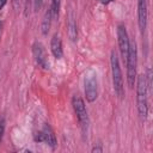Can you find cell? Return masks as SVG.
<instances>
[{"instance_id": "cell-9", "label": "cell", "mask_w": 153, "mask_h": 153, "mask_svg": "<svg viewBox=\"0 0 153 153\" xmlns=\"http://www.w3.org/2000/svg\"><path fill=\"white\" fill-rule=\"evenodd\" d=\"M147 0H137V25L142 35L145 33L147 27Z\"/></svg>"}, {"instance_id": "cell-15", "label": "cell", "mask_w": 153, "mask_h": 153, "mask_svg": "<svg viewBox=\"0 0 153 153\" xmlns=\"http://www.w3.org/2000/svg\"><path fill=\"white\" fill-rule=\"evenodd\" d=\"M42 4H43V0H33V8H35L36 12L41 10Z\"/></svg>"}, {"instance_id": "cell-8", "label": "cell", "mask_w": 153, "mask_h": 153, "mask_svg": "<svg viewBox=\"0 0 153 153\" xmlns=\"http://www.w3.org/2000/svg\"><path fill=\"white\" fill-rule=\"evenodd\" d=\"M32 55L35 57L36 63L41 68H43V69H48L49 68L48 55H47V51L44 49V45L41 42H35L32 44Z\"/></svg>"}, {"instance_id": "cell-4", "label": "cell", "mask_w": 153, "mask_h": 153, "mask_svg": "<svg viewBox=\"0 0 153 153\" xmlns=\"http://www.w3.org/2000/svg\"><path fill=\"white\" fill-rule=\"evenodd\" d=\"M72 106H73V110L76 115V118H78V122L80 124L82 133L86 134L87 129H88L90 120H88V115H87V110H86L84 99L79 96H73L72 97Z\"/></svg>"}, {"instance_id": "cell-14", "label": "cell", "mask_w": 153, "mask_h": 153, "mask_svg": "<svg viewBox=\"0 0 153 153\" xmlns=\"http://www.w3.org/2000/svg\"><path fill=\"white\" fill-rule=\"evenodd\" d=\"M5 128H6V120L4 116L0 117V142L2 141L4 134H5Z\"/></svg>"}, {"instance_id": "cell-12", "label": "cell", "mask_w": 153, "mask_h": 153, "mask_svg": "<svg viewBox=\"0 0 153 153\" xmlns=\"http://www.w3.org/2000/svg\"><path fill=\"white\" fill-rule=\"evenodd\" d=\"M67 27H68V36H69L71 41L72 42H75L76 38H78V27H76V23H75V20H74L73 17L68 20Z\"/></svg>"}, {"instance_id": "cell-17", "label": "cell", "mask_w": 153, "mask_h": 153, "mask_svg": "<svg viewBox=\"0 0 153 153\" xmlns=\"http://www.w3.org/2000/svg\"><path fill=\"white\" fill-rule=\"evenodd\" d=\"M12 6H13L16 10H18L19 6H20V0H12Z\"/></svg>"}, {"instance_id": "cell-19", "label": "cell", "mask_w": 153, "mask_h": 153, "mask_svg": "<svg viewBox=\"0 0 153 153\" xmlns=\"http://www.w3.org/2000/svg\"><path fill=\"white\" fill-rule=\"evenodd\" d=\"M6 4H7V0H0V10H2Z\"/></svg>"}, {"instance_id": "cell-7", "label": "cell", "mask_w": 153, "mask_h": 153, "mask_svg": "<svg viewBox=\"0 0 153 153\" xmlns=\"http://www.w3.org/2000/svg\"><path fill=\"white\" fill-rule=\"evenodd\" d=\"M117 42H118V49H120L122 60H123V62H126L130 41H129L128 32H127L124 24H118V26H117Z\"/></svg>"}, {"instance_id": "cell-2", "label": "cell", "mask_w": 153, "mask_h": 153, "mask_svg": "<svg viewBox=\"0 0 153 153\" xmlns=\"http://www.w3.org/2000/svg\"><path fill=\"white\" fill-rule=\"evenodd\" d=\"M110 66H111L114 91L120 99H123L124 94H126L124 86H123V76H122V71H121V66H120V60H118V56L115 50H112L110 54Z\"/></svg>"}, {"instance_id": "cell-1", "label": "cell", "mask_w": 153, "mask_h": 153, "mask_svg": "<svg viewBox=\"0 0 153 153\" xmlns=\"http://www.w3.org/2000/svg\"><path fill=\"white\" fill-rule=\"evenodd\" d=\"M136 104L137 112L142 121H146L148 116V90L143 74L136 75Z\"/></svg>"}, {"instance_id": "cell-11", "label": "cell", "mask_w": 153, "mask_h": 153, "mask_svg": "<svg viewBox=\"0 0 153 153\" xmlns=\"http://www.w3.org/2000/svg\"><path fill=\"white\" fill-rule=\"evenodd\" d=\"M51 22H53V17H51V12H50V8H48L43 16V19H42V23H41V31H42V35H48L49 30H50V26H51Z\"/></svg>"}, {"instance_id": "cell-3", "label": "cell", "mask_w": 153, "mask_h": 153, "mask_svg": "<svg viewBox=\"0 0 153 153\" xmlns=\"http://www.w3.org/2000/svg\"><path fill=\"white\" fill-rule=\"evenodd\" d=\"M127 67V82L129 88H133L136 81V68H137V48L135 41L129 43V49L126 59Z\"/></svg>"}, {"instance_id": "cell-13", "label": "cell", "mask_w": 153, "mask_h": 153, "mask_svg": "<svg viewBox=\"0 0 153 153\" xmlns=\"http://www.w3.org/2000/svg\"><path fill=\"white\" fill-rule=\"evenodd\" d=\"M53 20H57L59 14H60V8H61V0H51V4L49 6Z\"/></svg>"}, {"instance_id": "cell-20", "label": "cell", "mask_w": 153, "mask_h": 153, "mask_svg": "<svg viewBox=\"0 0 153 153\" xmlns=\"http://www.w3.org/2000/svg\"><path fill=\"white\" fill-rule=\"evenodd\" d=\"M1 29H2V22L0 20V36H1Z\"/></svg>"}, {"instance_id": "cell-6", "label": "cell", "mask_w": 153, "mask_h": 153, "mask_svg": "<svg viewBox=\"0 0 153 153\" xmlns=\"http://www.w3.org/2000/svg\"><path fill=\"white\" fill-rule=\"evenodd\" d=\"M33 140L36 142H44L48 146H50L51 148H55L57 145V140L55 136L54 130L51 129V127L49 124H44V127L33 135Z\"/></svg>"}, {"instance_id": "cell-16", "label": "cell", "mask_w": 153, "mask_h": 153, "mask_svg": "<svg viewBox=\"0 0 153 153\" xmlns=\"http://www.w3.org/2000/svg\"><path fill=\"white\" fill-rule=\"evenodd\" d=\"M91 151H92L93 153H94V152H99V153H100V152H103V147H102L100 145H98V146H94Z\"/></svg>"}, {"instance_id": "cell-18", "label": "cell", "mask_w": 153, "mask_h": 153, "mask_svg": "<svg viewBox=\"0 0 153 153\" xmlns=\"http://www.w3.org/2000/svg\"><path fill=\"white\" fill-rule=\"evenodd\" d=\"M100 4H103V5H109L110 2H112L114 0H98Z\"/></svg>"}, {"instance_id": "cell-10", "label": "cell", "mask_w": 153, "mask_h": 153, "mask_svg": "<svg viewBox=\"0 0 153 153\" xmlns=\"http://www.w3.org/2000/svg\"><path fill=\"white\" fill-rule=\"evenodd\" d=\"M50 50L55 59H61L63 56V48H62V39L61 37L55 33L50 39Z\"/></svg>"}, {"instance_id": "cell-5", "label": "cell", "mask_w": 153, "mask_h": 153, "mask_svg": "<svg viewBox=\"0 0 153 153\" xmlns=\"http://www.w3.org/2000/svg\"><path fill=\"white\" fill-rule=\"evenodd\" d=\"M85 97L88 103H93L98 97V81L93 71H88L85 75Z\"/></svg>"}]
</instances>
